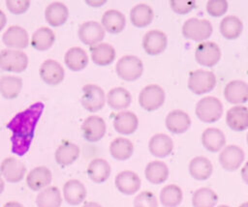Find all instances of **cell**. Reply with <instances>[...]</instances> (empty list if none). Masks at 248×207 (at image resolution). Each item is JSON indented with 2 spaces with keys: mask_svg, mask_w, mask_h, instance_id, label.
<instances>
[{
  "mask_svg": "<svg viewBox=\"0 0 248 207\" xmlns=\"http://www.w3.org/2000/svg\"><path fill=\"white\" fill-rule=\"evenodd\" d=\"M224 97L232 104H244L248 101V84L242 80H232L224 89Z\"/></svg>",
  "mask_w": 248,
  "mask_h": 207,
  "instance_id": "cell-19",
  "label": "cell"
},
{
  "mask_svg": "<svg viewBox=\"0 0 248 207\" xmlns=\"http://www.w3.org/2000/svg\"><path fill=\"white\" fill-rule=\"evenodd\" d=\"M239 207H248V201L247 202H244V203H242Z\"/></svg>",
  "mask_w": 248,
  "mask_h": 207,
  "instance_id": "cell-53",
  "label": "cell"
},
{
  "mask_svg": "<svg viewBox=\"0 0 248 207\" xmlns=\"http://www.w3.org/2000/svg\"><path fill=\"white\" fill-rule=\"evenodd\" d=\"M134 152V145L131 140L125 137L113 139L109 145V153L114 160L126 161L131 158Z\"/></svg>",
  "mask_w": 248,
  "mask_h": 207,
  "instance_id": "cell-37",
  "label": "cell"
},
{
  "mask_svg": "<svg viewBox=\"0 0 248 207\" xmlns=\"http://www.w3.org/2000/svg\"><path fill=\"white\" fill-rule=\"evenodd\" d=\"M243 31L242 21L235 15H228L220 22V33L227 40H234Z\"/></svg>",
  "mask_w": 248,
  "mask_h": 207,
  "instance_id": "cell-39",
  "label": "cell"
},
{
  "mask_svg": "<svg viewBox=\"0 0 248 207\" xmlns=\"http://www.w3.org/2000/svg\"><path fill=\"white\" fill-rule=\"evenodd\" d=\"M110 171L109 163L101 158L92 160L87 166V175L89 179L96 184L106 182L110 175Z\"/></svg>",
  "mask_w": 248,
  "mask_h": 207,
  "instance_id": "cell-29",
  "label": "cell"
},
{
  "mask_svg": "<svg viewBox=\"0 0 248 207\" xmlns=\"http://www.w3.org/2000/svg\"><path fill=\"white\" fill-rule=\"evenodd\" d=\"M213 31L211 23L206 19L192 17L187 19L182 26V35L192 41H204L208 39Z\"/></svg>",
  "mask_w": 248,
  "mask_h": 207,
  "instance_id": "cell-5",
  "label": "cell"
},
{
  "mask_svg": "<svg viewBox=\"0 0 248 207\" xmlns=\"http://www.w3.org/2000/svg\"><path fill=\"white\" fill-rule=\"evenodd\" d=\"M78 35L84 44L93 46L104 40L105 29L97 21H86L79 26Z\"/></svg>",
  "mask_w": 248,
  "mask_h": 207,
  "instance_id": "cell-12",
  "label": "cell"
},
{
  "mask_svg": "<svg viewBox=\"0 0 248 207\" xmlns=\"http://www.w3.org/2000/svg\"><path fill=\"white\" fill-rule=\"evenodd\" d=\"M2 42L11 49L25 48L29 44V36L27 31L17 25L10 26L2 36Z\"/></svg>",
  "mask_w": 248,
  "mask_h": 207,
  "instance_id": "cell-16",
  "label": "cell"
},
{
  "mask_svg": "<svg viewBox=\"0 0 248 207\" xmlns=\"http://www.w3.org/2000/svg\"><path fill=\"white\" fill-rule=\"evenodd\" d=\"M3 207H24V206L17 201H9V202L5 203V205Z\"/></svg>",
  "mask_w": 248,
  "mask_h": 207,
  "instance_id": "cell-49",
  "label": "cell"
},
{
  "mask_svg": "<svg viewBox=\"0 0 248 207\" xmlns=\"http://www.w3.org/2000/svg\"><path fill=\"white\" fill-rule=\"evenodd\" d=\"M107 131V126L103 118L97 115L88 116L81 125L83 137L89 142H97L101 140Z\"/></svg>",
  "mask_w": 248,
  "mask_h": 207,
  "instance_id": "cell-10",
  "label": "cell"
},
{
  "mask_svg": "<svg viewBox=\"0 0 248 207\" xmlns=\"http://www.w3.org/2000/svg\"><path fill=\"white\" fill-rule=\"evenodd\" d=\"M4 188H5V183H4L3 178H2V177H1V175H0V194L3 192Z\"/></svg>",
  "mask_w": 248,
  "mask_h": 207,
  "instance_id": "cell-51",
  "label": "cell"
},
{
  "mask_svg": "<svg viewBox=\"0 0 248 207\" xmlns=\"http://www.w3.org/2000/svg\"><path fill=\"white\" fill-rule=\"evenodd\" d=\"M82 96L80 99L82 106L89 112L101 110L106 103L104 90L96 84H85L81 88Z\"/></svg>",
  "mask_w": 248,
  "mask_h": 207,
  "instance_id": "cell-8",
  "label": "cell"
},
{
  "mask_svg": "<svg viewBox=\"0 0 248 207\" xmlns=\"http://www.w3.org/2000/svg\"><path fill=\"white\" fill-rule=\"evenodd\" d=\"M52 180V174L46 166H36L26 176V184L34 192L46 189Z\"/></svg>",
  "mask_w": 248,
  "mask_h": 207,
  "instance_id": "cell-18",
  "label": "cell"
},
{
  "mask_svg": "<svg viewBox=\"0 0 248 207\" xmlns=\"http://www.w3.org/2000/svg\"><path fill=\"white\" fill-rule=\"evenodd\" d=\"M28 66L27 55L17 49L5 48L0 51V69L5 72L20 74Z\"/></svg>",
  "mask_w": 248,
  "mask_h": 207,
  "instance_id": "cell-4",
  "label": "cell"
},
{
  "mask_svg": "<svg viewBox=\"0 0 248 207\" xmlns=\"http://www.w3.org/2000/svg\"><path fill=\"white\" fill-rule=\"evenodd\" d=\"M169 167L162 161H153L147 163L144 175L148 182L154 185H159L167 181L169 178Z\"/></svg>",
  "mask_w": 248,
  "mask_h": 207,
  "instance_id": "cell-33",
  "label": "cell"
},
{
  "mask_svg": "<svg viewBox=\"0 0 248 207\" xmlns=\"http://www.w3.org/2000/svg\"><path fill=\"white\" fill-rule=\"evenodd\" d=\"M29 0H8L6 1L7 9L14 15H22L26 13L30 7Z\"/></svg>",
  "mask_w": 248,
  "mask_h": 207,
  "instance_id": "cell-45",
  "label": "cell"
},
{
  "mask_svg": "<svg viewBox=\"0 0 248 207\" xmlns=\"http://www.w3.org/2000/svg\"><path fill=\"white\" fill-rule=\"evenodd\" d=\"M190 126L191 119L189 115L180 109L170 111L166 117V127L172 133H183L188 131Z\"/></svg>",
  "mask_w": 248,
  "mask_h": 207,
  "instance_id": "cell-24",
  "label": "cell"
},
{
  "mask_svg": "<svg viewBox=\"0 0 248 207\" xmlns=\"http://www.w3.org/2000/svg\"><path fill=\"white\" fill-rule=\"evenodd\" d=\"M22 89V79L15 75H5L0 78V94L7 100L17 98Z\"/></svg>",
  "mask_w": 248,
  "mask_h": 207,
  "instance_id": "cell-38",
  "label": "cell"
},
{
  "mask_svg": "<svg viewBox=\"0 0 248 207\" xmlns=\"http://www.w3.org/2000/svg\"><path fill=\"white\" fill-rule=\"evenodd\" d=\"M196 115L204 123H214L218 121L223 114V104L215 97L208 96L201 99L196 104Z\"/></svg>",
  "mask_w": 248,
  "mask_h": 207,
  "instance_id": "cell-2",
  "label": "cell"
},
{
  "mask_svg": "<svg viewBox=\"0 0 248 207\" xmlns=\"http://www.w3.org/2000/svg\"><path fill=\"white\" fill-rule=\"evenodd\" d=\"M134 207H158V199L153 192L144 191L136 195Z\"/></svg>",
  "mask_w": 248,
  "mask_h": 207,
  "instance_id": "cell-43",
  "label": "cell"
},
{
  "mask_svg": "<svg viewBox=\"0 0 248 207\" xmlns=\"http://www.w3.org/2000/svg\"><path fill=\"white\" fill-rule=\"evenodd\" d=\"M139 126V119L132 111H120L113 118L114 130L124 135L134 133Z\"/></svg>",
  "mask_w": 248,
  "mask_h": 207,
  "instance_id": "cell-21",
  "label": "cell"
},
{
  "mask_svg": "<svg viewBox=\"0 0 248 207\" xmlns=\"http://www.w3.org/2000/svg\"><path fill=\"white\" fill-rule=\"evenodd\" d=\"M164 89L157 84L145 86L139 95V104L146 111H154L161 107L165 102Z\"/></svg>",
  "mask_w": 248,
  "mask_h": 207,
  "instance_id": "cell-7",
  "label": "cell"
},
{
  "mask_svg": "<svg viewBox=\"0 0 248 207\" xmlns=\"http://www.w3.org/2000/svg\"><path fill=\"white\" fill-rule=\"evenodd\" d=\"M228 7L226 0H209L206 3V12L211 16L219 17L227 13Z\"/></svg>",
  "mask_w": 248,
  "mask_h": 207,
  "instance_id": "cell-44",
  "label": "cell"
},
{
  "mask_svg": "<svg viewBox=\"0 0 248 207\" xmlns=\"http://www.w3.org/2000/svg\"><path fill=\"white\" fill-rule=\"evenodd\" d=\"M170 7L172 11L178 15H186L190 13L196 7L195 1H185V0H170Z\"/></svg>",
  "mask_w": 248,
  "mask_h": 207,
  "instance_id": "cell-46",
  "label": "cell"
},
{
  "mask_svg": "<svg viewBox=\"0 0 248 207\" xmlns=\"http://www.w3.org/2000/svg\"><path fill=\"white\" fill-rule=\"evenodd\" d=\"M69 17V9L61 2L50 3L45 11V18L51 27L62 26Z\"/></svg>",
  "mask_w": 248,
  "mask_h": 207,
  "instance_id": "cell-25",
  "label": "cell"
},
{
  "mask_svg": "<svg viewBox=\"0 0 248 207\" xmlns=\"http://www.w3.org/2000/svg\"><path fill=\"white\" fill-rule=\"evenodd\" d=\"M195 58L201 66L211 68L221 59V49L213 42H202L196 48Z\"/></svg>",
  "mask_w": 248,
  "mask_h": 207,
  "instance_id": "cell-9",
  "label": "cell"
},
{
  "mask_svg": "<svg viewBox=\"0 0 248 207\" xmlns=\"http://www.w3.org/2000/svg\"><path fill=\"white\" fill-rule=\"evenodd\" d=\"M168 45L167 35L160 30L148 31L142 39V47L149 55H159L165 51Z\"/></svg>",
  "mask_w": 248,
  "mask_h": 207,
  "instance_id": "cell-13",
  "label": "cell"
},
{
  "mask_svg": "<svg viewBox=\"0 0 248 207\" xmlns=\"http://www.w3.org/2000/svg\"><path fill=\"white\" fill-rule=\"evenodd\" d=\"M107 102L110 108L121 110L127 108L132 102V96L128 90L123 87H115L108 91Z\"/></svg>",
  "mask_w": 248,
  "mask_h": 207,
  "instance_id": "cell-36",
  "label": "cell"
},
{
  "mask_svg": "<svg viewBox=\"0 0 248 207\" xmlns=\"http://www.w3.org/2000/svg\"><path fill=\"white\" fill-rule=\"evenodd\" d=\"M0 173L9 183H18L26 174V166L16 158L8 157L0 164Z\"/></svg>",
  "mask_w": 248,
  "mask_h": 207,
  "instance_id": "cell-11",
  "label": "cell"
},
{
  "mask_svg": "<svg viewBox=\"0 0 248 207\" xmlns=\"http://www.w3.org/2000/svg\"><path fill=\"white\" fill-rule=\"evenodd\" d=\"M116 189L125 195L135 194L140 188V179L139 175L131 170L119 172L114 179Z\"/></svg>",
  "mask_w": 248,
  "mask_h": 207,
  "instance_id": "cell-17",
  "label": "cell"
},
{
  "mask_svg": "<svg viewBox=\"0 0 248 207\" xmlns=\"http://www.w3.org/2000/svg\"><path fill=\"white\" fill-rule=\"evenodd\" d=\"M202 143L207 151L215 153L225 146L226 137L221 130L217 128H207L202 132Z\"/></svg>",
  "mask_w": 248,
  "mask_h": 207,
  "instance_id": "cell-30",
  "label": "cell"
},
{
  "mask_svg": "<svg viewBox=\"0 0 248 207\" xmlns=\"http://www.w3.org/2000/svg\"><path fill=\"white\" fill-rule=\"evenodd\" d=\"M216 86V76L212 72L196 70L192 72L188 78V88L196 95L208 93Z\"/></svg>",
  "mask_w": 248,
  "mask_h": 207,
  "instance_id": "cell-6",
  "label": "cell"
},
{
  "mask_svg": "<svg viewBox=\"0 0 248 207\" xmlns=\"http://www.w3.org/2000/svg\"><path fill=\"white\" fill-rule=\"evenodd\" d=\"M148 150L156 158H166L173 150L172 139L165 133H156L149 139Z\"/></svg>",
  "mask_w": 248,
  "mask_h": 207,
  "instance_id": "cell-22",
  "label": "cell"
},
{
  "mask_svg": "<svg viewBox=\"0 0 248 207\" xmlns=\"http://www.w3.org/2000/svg\"><path fill=\"white\" fill-rule=\"evenodd\" d=\"M40 76L45 83L54 86L63 81L65 72L59 62L53 59H46L40 67Z\"/></svg>",
  "mask_w": 248,
  "mask_h": 207,
  "instance_id": "cell-14",
  "label": "cell"
},
{
  "mask_svg": "<svg viewBox=\"0 0 248 207\" xmlns=\"http://www.w3.org/2000/svg\"><path fill=\"white\" fill-rule=\"evenodd\" d=\"M212 172L213 165L211 162L203 156L195 157L189 163V173L198 181L207 180L211 176Z\"/></svg>",
  "mask_w": 248,
  "mask_h": 207,
  "instance_id": "cell-28",
  "label": "cell"
},
{
  "mask_svg": "<svg viewBox=\"0 0 248 207\" xmlns=\"http://www.w3.org/2000/svg\"><path fill=\"white\" fill-rule=\"evenodd\" d=\"M82 207H102V206L99 203H97V202L90 201V202H86Z\"/></svg>",
  "mask_w": 248,
  "mask_h": 207,
  "instance_id": "cell-50",
  "label": "cell"
},
{
  "mask_svg": "<svg viewBox=\"0 0 248 207\" xmlns=\"http://www.w3.org/2000/svg\"><path fill=\"white\" fill-rule=\"evenodd\" d=\"M79 156V147L74 142L65 141L55 151V161L60 166H68L74 163Z\"/></svg>",
  "mask_w": 248,
  "mask_h": 207,
  "instance_id": "cell-27",
  "label": "cell"
},
{
  "mask_svg": "<svg viewBox=\"0 0 248 207\" xmlns=\"http://www.w3.org/2000/svg\"><path fill=\"white\" fill-rule=\"evenodd\" d=\"M65 65L73 72L83 70L88 64V55L84 49L78 46L69 48L64 56Z\"/></svg>",
  "mask_w": 248,
  "mask_h": 207,
  "instance_id": "cell-32",
  "label": "cell"
},
{
  "mask_svg": "<svg viewBox=\"0 0 248 207\" xmlns=\"http://www.w3.org/2000/svg\"><path fill=\"white\" fill-rule=\"evenodd\" d=\"M86 3L87 4H99V6H101V4H104L105 3V1H102V2H91V1H86Z\"/></svg>",
  "mask_w": 248,
  "mask_h": 207,
  "instance_id": "cell-52",
  "label": "cell"
},
{
  "mask_svg": "<svg viewBox=\"0 0 248 207\" xmlns=\"http://www.w3.org/2000/svg\"><path fill=\"white\" fill-rule=\"evenodd\" d=\"M103 28L110 34H118L123 31L126 24L125 15L117 10H108L102 16Z\"/></svg>",
  "mask_w": 248,
  "mask_h": 207,
  "instance_id": "cell-31",
  "label": "cell"
},
{
  "mask_svg": "<svg viewBox=\"0 0 248 207\" xmlns=\"http://www.w3.org/2000/svg\"><path fill=\"white\" fill-rule=\"evenodd\" d=\"M91 59L97 66L105 67L110 65L115 59V49L108 43H100L90 46Z\"/></svg>",
  "mask_w": 248,
  "mask_h": 207,
  "instance_id": "cell-26",
  "label": "cell"
},
{
  "mask_svg": "<svg viewBox=\"0 0 248 207\" xmlns=\"http://www.w3.org/2000/svg\"><path fill=\"white\" fill-rule=\"evenodd\" d=\"M36 204L38 207H60L62 196L59 189L51 186L42 190L36 197Z\"/></svg>",
  "mask_w": 248,
  "mask_h": 207,
  "instance_id": "cell-40",
  "label": "cell"
},
{
  "mask_svg": "<svg viewBox=\"0 0 248 207\" xmlns=\"http://www.w3.org/2000/svg\"><path fill=\"white\" fill-rule=\"evenodd\" d=\"M115 71L121 79L132 82L141 76L143 73V64L137 56L124 55L117 61Z\"/></svg>",
  "mask_w": 248,
  "mask_h": 207,
  "instance_id": "cell-3",
  "label": "cell"
},
{
  "mask_svg": "<svg viewBox=\"0 0 248 207\" xmlns=\"http://www.w3.org/2000/svg\"><path fill=\"white\" fill-rule=\"evenodd\" d=\"M246 141H247V144H248V133H247V135H246Z\"/></svg>",
  "mask_w": 248,
  "mask_h": 207,
  "instance_id": "cell-55",
  "label": "cell"
},
{
  "mask_svg": "<svg viewBox=\"0 0 248 207\" xmlns=\"http://www.w3.org/2000/svg\"><path fill=\"white\" fill-rule=\"evenodd\" d=\"M183 192L177 185H167L160 192V202L164 207H177L182 202Z\"/></svg>",
  "mask_w": 248,
  "mask_h": 207,
  "instance_id": "cell-41",
  "label": "cell"
},
{
  "mask_svg": "<svg viewBox=\"0 0 248 207\" xmlns=\"http://www.w3.org/2000/svg\"><path fill=\"white\" fill-rule=\"evenodd\" d=\"M217 207H230V206H228V205H225V204H223V205H219V206H217Z\"/></svg>",
  "mask_w": 248,
  "mask_h": 207,
  "instance_id": "cell-54",
  "label": "cell"
},
{
  "mask_svg": "<svg viewBox=\"0 0 248 207\" xmlns=\"http://www.w3.org/2000/svg\"><path fill=\"white\" fill-rule=\"evenodd\" d=\"M45 104L35 103L23 111L16 114L7 124L12 132V152L17 156L25 155L32 143L36 126L44 111Z\"/></svg>",
  "mask_w": 248,
  "mask_h": 207,
  "instance_id": "cell-1",
  "label": "cell"
},
{
  "mask_svg": "<svg viewBox=\"0 0 248 207\" xmlns=\"http://www.w3.org/2000/svg\"><path fill=\"white\" fill-rule=\"evenodd\" d=\"M86 193L84 185L77 179H70L63 186L64 199L72 206H77L83 202L86 197Z\"/></svg>",
  "mask_w": 248,
  "mask_h": 207,
  "instance_id": "cell-20",
  "label": "cell"
},
{
  "mask_svg": "<svg viewBox=\"0 0 248 207\" xmlns=\"http://www.w3.org/2000/svg\"><path fill=\"white\" fill-rule=\"evenodd\" d=\"M7 23V17L3 11L0 10V31L3 30V28L6 26Z\"/></svg>",
  "mask_w": 248,
  "mask_h": 207,
  "instance_id": "cell-48",
  "label": "cell"
},
{
  "mask_svg": "<svg viewBox=\"0 0 248 207\" xmlns=\"http://www.w3.org/2000/svg\"><path fill=\"white\" fill-rule=\"evenodd\" d=\"M55 42V34L48 27H41L37 29L31 37V45L38 51H46L49 49Z\"/></svg>",
  "mask_w": 248,
  "mask_h": 207,
  "instance_id": "cell-35",
  "label": "cell"
},
{
  "mask_svg": "<svg viewBox=\"0 0 248 207\" xmlns=\"http://www.w3.org/2000/svg\"><path fill=\"white\" fill-rule=\"evenodd\" d=\"M241 178L244 181L245 184L248 185V162L244 164V166L241 168Z\"/></svg>",
  "mask_w": 248,
  "mask_h": 207,
  "instance_id": "cell-47",
  "label": "cell"
},
{
  "mask_svg": "<svg viewBox=\"0 0 248 207\" xmlns=\"http://www.w3.org/2000/svg\"><path fill=\"white\" fill-rule=\"evenodd\" d=\"M244 158L245 154L240 147L236 145H229L220 153L219 163L224 169L234 171L242 164Z\"/></svg>",
  "mask_w": 248,
  "mask_h": 207,
  "instance_id": "cell-15",
  "label": "cell"
},
{
  "mask_svg": "<svg viewBox=\"0 0 248 207\" xmlns=\"http://www.w3.org/2000/svg\"><path fill=\"white\" fill-rule=\"evenodd\" d=\"M154 13L150 6L146 4H138L130 12V20L137 28H144L153 20Z\"/></svg>",
  "mask_w": 248,
  "mask_h": 207,
  "instance_id": "cell-34",
  "label": "cell"
},
{
  "mask_svg": "<svg viewBox=\"0 0 248 207\" xmlns=\"http://www.w3.org/2000/svg\"><path fill=\"white\" fill-rule=\"evenodd\" d=\"M226 123L230 129L242 132L248 129V108L243 105H235L227 111Z\"/></svg>",
  "mask_w": 248,
  "mask_h": 207,
  "instance_id": "cell-23",
  "label": "cell"
},
{
  "mask_svg": "<svg viewBox=\"0 0 248 207\" xmlns=\"http://www.w3.org/2000/svg\"><path fill=\"white\" fill-rule=\"evenodd\" d=\"M218 202L217 193L209 188H201L192 196L193 207H214Z\"/></svg>",
  "mask_w": 248,
  "mask_h": 207,
  "instance_id": "cell-42",
  "label": "cell"
}]
</instances>
